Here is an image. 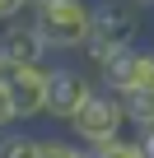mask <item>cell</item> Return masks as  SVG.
<instances>
[{
	"mask_svg": "<svg viewBox=\"0 0 154 158\" xmlns=\"http://www.w3.org/2000/svg\"><path fill=\"white\" fill-rule=\"evenodd\" d=\"M89 153H94V158H145V149H140V139H135V130H131V135H112V139H103V144H94Z\"/></svg>",
	"mask_w": 154,
	"mask_h": 158,
	"instance_id": "obj_10",
	"label": "cell"
},
{
	"mask_svg": "<svg viewBox=\"0 0 154 158\" xmlns=\"http://www.w3.org/2000/svg\"><path fill=\"white\" fill-rule=\"evenodd\" d=\"M98 89V74L84 65H51L47 74V121H70L75 112L84 107V98Z\"/></svg>",
	"mask_w": 154,
	"mask_h": 158,
	"instance_id": "obj_4",
	"label": "cell"
},
{
	"mask_svg": "<svg viewBox=\"0 0 154 158\" xmlns=\"http://www.w3.org/2000/svg\"><path fill=\"white\" fill-rule=\"evenodd\" d=\"M14 126V107H10V93H5V84H0V130H10Z\"/></svg>",
	"mask_w": 154,
	"mask_h": 158,
	"instance_id": "obj_12",
	"label": "cell"
},
{
	"mask_svg": "<svg viewBox=\"0 0 154 158\" xmlns=\"http://www.w3.org/2000/svg\"><path fill=\"white\" fill-rule=\"evenodd\" d=\"M135 139H140V149H145V158H154V126H145V130H135Z\"/></svg>",
	"mask_w": 154,
	"mask_h": 158,
	"instance_id": "obj_13",
	"label": "cell"
},
{
	"mask_svg": "<svg viewBox=\"0 0 154 158\" xmlns=\"http://www.w3.org/2000/svg\"><path fill=\"white\" fill-rule=\"evenodd\" d=\"M0 158H37V135L19 130V121H14L10 135H0Z\"/></svg>",
	"mask_w": 154,
	"mask_h": 158,
	"instance_id": "obj_8",
	"label": "cell"
},
{
	"mask_svg": "<svg viewBox=\"0 0 154 158\" xmlns=\"http://www.w3.org/2000/svg\"><path fill=\"white\" fill-rule=\"evenodd\" d=\"M65 130L80 139L84 149H94V144H103V139H112V135H126L131 126H126L121 98H117V93H108V89L98 84V89L84 98V107H80V112L65 121Z\"/></svg>",
	"mask_w": 154,
	"mask_h": 158,
	"instance_id": "obj_3",
	"label": "cell"
},
{
	"mask_svg": "<svg viewBox=\"0 0 154 158\" xmlns=\"http://www.w3.org/2000/svg\"><path fill=\"white\" fill-rule=\"evenodd\" d=\"M80 158H94V153H89V149H84V153H80Z\"/></svg>",
	"mask_w": 154,
	"mask_h": 158,
	"instance_id": "obj_16",
	"label": "cell"
},
{
	"mask_svg": "<svg viewBox=\"0 0 154 158\" xmlns=\"http://www.w3.org/2000/svg\"><path fill=\"white\" fill-rule=\"evenodd\" d=\"M28 10H33V0H0V23H10V19L28 14Z\"/></svg>",
	"mask_w": 154,
	"mask_h": 158,
	"instance_id": "obj_11",
	"label": "cell"
},
{
	"mask_svg": "<svg viewBox=\"0 0 154 158\" xmlns=\"http://www.w3.org/2000/svg\"><path fill=\"white\" fill-rule=\"evenodd\" d=\"M5 74H10V60H5V56H0V84H5Z\"/></svg>",
	"mask_w": 154,
	"mask_h": 158,
	"instance_id": "obj_14",
	"label": "cell"
},
{
	"mask_svg": "<svg viewBox=\"0 0 154 158\" xmlns=\"http://www.w3.org/2000/svg\"><path fill=\"white\" fill-rule=\"evenodd\" d=\"M135 42H145V14H140L135 0H94V33L80 47L84 65L98 70L112 51L135 47Z\"/></svg>",
	"mask_w": 154,
	"mask_h": 158,
	"instance_id": "obj_1",
	"label": "cell"
},
{
	"mask_svg": "<svg viewBox=\"0 0 154 158\" xmlns=\"http://www.w3.org/2000/svg\"><path fill=\"white\" fill-rule=\"evenodd\" d=\"M0 56H5L10 65H42L47 60V37L37 33V23L28 14L0 23Z\"/></svg>",
	"mask_w": 154,
	"mask_h": 158,
	"instance_id": "obj_6",
	"label": "cell"
},
{
	"mask_svg": "<svg viewBox=\"0 0 154 158\" xmlns=\"http://www.w3.org/2000/svg\"><path fill=\"white\" fill-rule=\"evenodd\" d=\"M135 5H140V10H154V0H135Z\"/></svg>",
	"mask_w": 154,
	"mask_h": 158,
	"instance_id": "obj_15",
	"label": "cell"
},
{
	"mask_svg": "<svg viewBox=\"0 0 154 158\" xmlns=\"http://www.w3.org/2000/svg\"><path fill=\"white\" fill-rule=\"evenodd\" d=\"M28 19L47 37V51H80L94 33V0H33Z\"/></svg>",
	"mask_w": 154,
	"mask_h": 158,
	"instance_id": "obj_2",
	"label": "cell"
},
{
	"mask_svg": "<svg viewBox=\"0 0 154 158\" xmlns=\"http://www.w3.org/2000/svg\"><path fill=\"white\" fill-rule=\"evenodd\" d=\"M121 112H126V126H131V130L154 126V89H131V93H121Z\"/></svg>",
	"mask_w": 154,
	"mask_h": 158,
	"instance_id": "obj_7",
	"label": "cell"
},
{
	"mask_svg": "<svg viewBox=\"0 0 154 158\" xmlns=\"http://www.w3.org/2000/svg\"><path fill=\"white\" fill-rule=\"evenodd\" d=\"M80 153H84V144L70 130L65 135H37V158H80Z\"/></svg>",
	"mask_w": 154,
	"mask_h": 158,
	"instance_id": "obj_9",
	"label": "cell"
},
{
	"mask_svg": "<svg viewBox=\"0 0 154 158\" xmlns=\"http://www.w3.org/2000/svg\"><path fill=\"white\" fill-rule=\"evenodd\" d=\"M47 74H51L47 60H42V65H10L5 93H10V107H14V121H19V126L47 116Z\"/></svg>",
	"mask_w": 154,
	"mask_h": 158,
	"instance_id": "obj_5",
	"label": "cell"
}]
</instances>
